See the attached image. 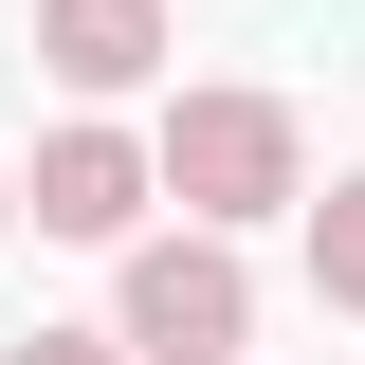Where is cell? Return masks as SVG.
<instances>
[{
  "label": "cell",
  "mask_w": 365,
  "mask_h": 365,
  "mask_svg": "<svg viewBox=\"0 0 365 365\" xmlns=\"http://www.w3.org/2000/svg\"><path fill=\"white\" fill-rule=\"evenodd\" d=\"M37 73L91 91V110L146 91V73H165V0H37Z\"/></svg>",
  "instance_id": "cell-4"
},
{
  "label": "cell",
  "mask_w": 365,
  "mask_h": 365,
  "mask_svg": "<svg viewBox=\"0 0 365 365\" xmlns=\"http://www.w3.org/2000/svg\"><path fill=\"white\" fill-rule=\"evenodd\" d=\"M146 165H165V201L182 220H274V201H311V128L274 110V91H182L165 128H146Z\"/></svg>",
  "instance_id": "cell-1"
},
{
  "label": "cell",
  "mask_w": 365,
  "mask_h": 365,
  "mask_svg": "<svg viewBox=\"0 0 365 365\" xmlns=\"http://www.w3.org/2000/svg\"><path fill=\"white\" fill-rule=\"evenodd\" d=\"M110 347H128V365H237V347H256V274H237V237H220V220H182V237H128Z\"/></svg>",
  "instance_id": "cell-2"
},
{
  "label": "cell",
  "mask_w": 365,
  "mask_h": 365,
  "mask_svg": "<svg viewBox=\"0 0 365 365\" xmlns=\"http://www.w3.org/2000/svg\"><path fill=\"white\" fill-rule=\"evenodd\" d=\"M311 292H329V311H365V165L311 201Z\"/></svg>",
  "instance_id": "cell-5"
},
{
  "label": "cell",
  "mask_w": 365,
  "mask_h": 365,
  "mask_svg": "<svg viewBox=\"0 0 365 365\" xmlns=\"http://www.w3.org/2000/svg\"><path fill=\"white\" fill-rule=\"evenodd\" d=\"M0 365H128V347H110V329H19Z\"/></svg>",
  "instance_id": "cell-6"
},
{
  "label": "cell",
  "mask_w": 365,
  "mask_h": 365,
  "mask_svg": "<svg viewBox=\"0 0 365 365\" xmlns=\"http://www.w3.org/2000/svg\"><path fill=\"white\" fill-rule=\"evenodd\" d=\"M146 201H165V165H146L128 128H91V110L37 128V182H19V220H37V237H128Z\"/></svg>",
  "instance_id": "cell-3"
},
{
  "label": "cell",
  "mask_w": 365,
  "mask_h": 365,
  "mask_svg": "<svg viewBox=\"0 0 365 365\" xmlns=\"http://www.w3.org/2000/svg\"><path fill=\"white\" fill-rule=\"evenodd\" d=\"M0 220H19V182H0Z\"/></svg>",
  "instance_id": "cell-7"
}]
</instances>
